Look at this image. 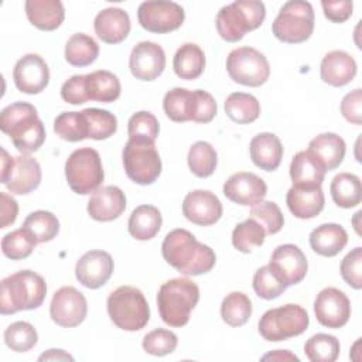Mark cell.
<instances>
[{"instance_id": "40", "label": "cell", "mask_w": 362, "mask_h": 362, "mask_svg": "<svg viewBox=\"0 0 362 362\" xmlns=\"http://www.w3.org/2000/svg\"><path fill=\"white\" fill-rule=\"evenodd\" d=\"M23 226L31 233L37 243L51 242L59 232V221L49 211H34L23 222Z\"/></svg>"}, {"instance_id": "17", "label": "cell", "mask_w": 362, "mask_h": 362, "mask_svg": "<svg viewBox=\"0 0 362 362\" xmlns=\"http://www.w3.org/2000/svg\"><path fill=\"white\" fill-rule=\"evenodd\" d=\"M113 270L115 263L107 252L89 250L76 262L75 276L83 287L95 290L107 283Z\"/></svg>"}, {"instance_id": "6", "label": "cell", "mask_w": 362, "mask_h": 362, "mask_svg": "<svg viewBox=\"0 0 362 362\" xmlns=\"http://www.w3.org/2000/svg\"><path fill=\"white\" fill-rule=\"evenodd\" d=\"M112 322L124 331H140L150 320L148 303L137 287L120 286L113 290L106 301Z\"/></svg>"}, {"instance_id": "8", "label": "cell", "mask_w": 362, "mask_h": 362, "mask_svg": "<svg viewBox=\"0 0 362 362\" xmlns=\"http://www.w3.org/2000/svg\"><path fill=\"white\" fill-rule=\"evenodd\" d=\"M308 313L301 305L284 304L267 310L260 317L257 328L263 339L279 342L301 335L308 328Z\"/></svg>"}, {"instance_id": "36", "label": "cell", "mask_w": 362, "mask_h": 362, "mask_svg": "<svg viewBox=\"0 0 362 362\" xmlns=\"http://www.w3.org/2000/svg\"><path fill=\"white\" fill-rule=\"evenodd\" d=\"M99 57L98 42L83 33L72 34L65 44V61L72 66H88Z\"/></svg>"}, {"instance_id": "3", "label": "cell", "mask_w": 362, "mask_h": 362, "mask_svg": "<svg viewBox=\"0 0 362 362\" xmlns=\"http://www.w3.org/2000/svg\"><path fill=\"white\" fill-rule=\"evenodd\" d=\"M45 296V280L31 270H20L1 280L0 313L8 315L21 310H35L44 303Z\"/></svg>"}, {"instance_id": "46", "label": "cell", "mask_w": 362, "mask_h": 362, "mask_svg": "<svg viewBox=\"0 0 362 362\" xmlns=\"http://www.w3.org/2000/svg\"><path fill=\"white\" fill-rule=\"evenodd\" d=\"M252 284L255 293L263 300L277 298L287 288L281 277L273 270L270 264H264L255 272Z\"/></svg>"}, {"instance_id": "39", "label": "cell", "mask_w": 362, "mask_h": 362, "mask_svg": "<svg viewBox=\"0 0 362 362\" xmlns=\"http://www.w3.org/2000/svg\"><path fill=\"white\" fill-rule=\"evenodd\" d=\"M252 315V301L242 291L229 293L221 304V317L230 327L245 325Z\"/></svg>"}, {"instance_id": "11", "label": "cell", "mask_w": 362, "mask_h": 362, "mask_svg": "<svg viewBox=\"0 0 362 362\" xmlns=\"http://www.w3.org/2000/svg\"><path fill=\"white\" fill-rule=\"evenodd\" d=\"M226 71L236 83L257 88L267 82L270 65L267 58L252 47H239L226 57Z\"/></svg>"}, {"instance_id": "29", "label": "cell", "mask_w": 362, "mask_h": 362, "mask_svg": "<svg viewBox=\"0 0 362 362\" xmlns=\"http://www.w3.org/2000/svg\"><path fill=\"white\" fill-rule=\"evenodd\" d=\"M346 243L348 233L338 223H322L310 233V246L320 256L334 257L346 246Z\"/></svg>"}, {"instance_id": "55", "label": "cell", "mask_w": 362, "mask_h": 362, "mask_svg": "<svg viewBox=\"0 0 362 362\" xmlns=\"http://www.w3.org/2000/svg\"><path fill=\"white\" fill-rule=\"evenodd\" d=\"M324 16L332 21V23H344L352 16L354 3L349 0H341V1H321Z\"/></svg>"}, {"instance_id": "38", "label": "cell", "mask_w": 362, "mask_h": 362, "mask_svg": "<svg viewBox=\"0 0 362 362\" xmlns=\"http://www.w3.org/2000/svg\"><path fill=\"white\" fill-rule=\"evenodd\" d=\"M54 132L61 139L76 143L89 137L88 120L83 112H62L54 120Z\"/></svg>"}, {"instance_id": "28", "label": "cell", "mask_w": 362, "mask_h": 362, "mask_svg": "<svg viewBox=\"0 0 362 362\" xmlns=\"http://www.w3.org/2000/svg\"><path fill=\"white\" fill-rule=\"evenodd\" d=\"M24 8L28 21L42 31L57 30L65 18V8L59 0H27Z\"/></svg>"}, {"instance_id": "51", "label": "cell", "mask_w": 362, "mask_h": 362, "mask_svg": "<svg viewBox=\"0 0 362 362\" xmlns=\"http://www.w3.org/2000/svg\"><path fill=\"white\" fill-rule=\"evenodd\" d=\"M341 276L344 281L355 288H362V247L356 246L352 249L341 262Z\"/></svg>"}, {"instance_id": "49", "label": "cell", "mask_w": 362, "mask_h": 362, "mask_svg": "<svg viewBox=\"0 0 362 362\" xmlns=\"http://www.w3.org/2000/svg\"><path fill=\"white\" fill-rule=\"evenodd\" d=\"M160 132V124L157 117L146 110L136 112L130 116L127 122V134L129 139H139L156 143V139Z\"/></svg>"}, {"instance_id": "10", "label": "cell", "mask_w": 362, "mask_h": 362, "mask_svg": "<svg viewBox=\"0 0 362 362\" xmlns=\"http://www.w3.org/2000/svg\"><path fill=\"white\" fill-rule=\"evenodd\" d=\"M122 160L126 175L139 185H150L161 174V158L153 141L129 139Z\"/></svg>"}, {"instance_id": "53", "label": "cell", "mask_w": 362, "mask_h": 362, "mask_svg": "<svg viewBox=\"0 0 362 362\" xmlns=\"http://www.w3.org/2000/svg\"><path fill=\"white\" fill-rule=\"evenodd\" d=\"M195 115L192 122L195 123H209L218 112V106L216 102L214 99V96L211 93H208L206 90H201L197 89L195 90Z\"/></svg>"}, {"instance_id": "50", "label": "cell", "mask_w": 362, "mask_h": 362, "mask_svg": "<svg viewBox=\"0 0 362 362\" xmlns=\"http://www.w3.org/2000/svg\"><path fill=\"white\" fill-rule=\"evenodd\" d=\"M178 345L177 335L165 328H156L147 332L141 341L143 349L154 356H164L175 351Z\"/></svg>"}, {"instance_id": "26", "label": "cell", "mask_w": 362, "mask_h": 362, "mask_svg": "<svg viewBox=\"0 0 362 362\" xmlns=\"http://www.w3.org/2000/svg\"><path fill=\"white\" fill-rule=\"evenodd\" d=\"M307 151L325 170L331 171L341 165L345 157L346 144L344 139L335 133H321L308 143Z\"/></svg>"}, {"instance_id": "21", "label": "cell", "mask_w": 362, "mask_h": 362, "mask_svg": "<svg viewBox=\"0 0 362 362\" xmlns=\"http://www.w3.org/2000/svg\"><path fill=\"white\" fill-rule=\"evenodd\" d=\"M126 209V195L116 185L99 187L88 201V214L99 222L117 219Z\"/></svg>"}, {"instance_id": "52", "label": "cell", "mask_w": 362, "mask_h": 362, "mask_svg": "<svg viewBox=\"0 0 362 362\" xmlns=\"http://www.w3.org/2000/svg\"><path fill=\"white\" fill-rule=\"evenodd\" d=\"M61 98L71 105H82L88 102L85 75H72L61 86Z\"/></svg>"}, {"instance_id": "20", "label": "cell", "mask_w": 362, "mask_h": 362, "mask_svg": "<svg viewBox=\"0 0 362 362\" xmlns=\"http://www.w3.org/2000/svg\"><path fill=\"white\" fill-rule=\"evenodd\" d=\"M266 194V182L259 175L247 171L232 174L223 184V195L229 201L243 206H252L263 201Z\"/></svg>"}, {"instance_id": "35", "label": "cell", "mask_w": 362, "mask_h": 362, "mask_svg": "<svg viewBox=\"0 0 362 362\" xmlns=\"http://www.w3.org/2000/svg\"><path fill=\"white\" fill-rule=\"evenodd\" d=\"M332 201L341 208H354L362 201V184L358 175L351 173L337 174L329 185Z\"/></svg>"}, {"instance_id": "34", "label": "cell", "mask_w": 362, "mask_h": 362, "mask_svg": "<svg viewBox=\"0 0 362 362\" xmlns=\"http://www.w3.org/2000/svg\"><path fill=\"white\" fill-rule=\"evenodd\" d=\"M195 103V90L174 88L164 95L163 109L170 120L184 123L194 119Z\"/></svg>"}, {"instance_id": "43", "label": "cell", "mask_w": 362, "mask_h": 362, "mask_svg": "<svg viewBox=\"0 0 362 362\" xmlns=\"http://www.w3.org/2000/svg\"><path fill=\"white\" fill-rule=\"evenodd\" d=\"M266 239L264 228L255 219L249 218L235 226L232 230V245L242 253H250L253 247L262 246Z\"/></svg>"}, {"instance_id": "18", "label": "cell", "mask_w": 362, "mask_h": 362, "mask_svg": "<svg viewBox=\"0 0 362 362\" xmlns=\"http://www.w3.org/2000/svg\"><path fill=\"white\" fill-rule=\"evenodd\" d=\"M269 264L281 277L287 287L301 283L308 270L304 252L291 243L277 246L272 253Z\"/></svg>"}, {"instance_id": "57", "label": "cell", "mask_w": 362, "mask_h": 362, "mask_svg": "<svg viewBox=\"0 0 362 362\" xmlns=\"http://www.w3.org/2000/svg\"><path fill=\"white\" fill-rule=\"evenodd\" d=\"M38 361H74V356L64 349H49L40 355Z\"/></svg>"}, {"instance_id": "13", "label": "cell", "mask_w": 362, "mask_h": 362, "mask_svg": "<svg viewBox=\"0 0 362 362\" xmlns=\"http://www.w3.org/2000/svg\"><path fill=\"white\" fill-rule=\"evenodd\" d=\"M88 313L85 296L72 286L58 288L49 304V315L52 321L64 328H72L83 322Z\"/></svg>"}, {"instance_id": "9", "label": "cell", "mask_w": 362, "mask_h": 362, "mask_svg": "<svg viewBox=\"0 0 362 362\" xmlns=\"http://www.w3.org/2000/svg\"><path fill=\"white\" fill-rule=\"evenodd\" d=\"M274 37L287 44L307 41L314 31V8L304 0H291L281 6L272 24Z\"/></svg>"}, {"instance_id": "45", "label": "cell", "mask_w": 362, "mask_h": 362, "mask_svg": "<svg viewBox=\"0 0 362 362\" xmlns=\"http://www.w3.org/2000/svg\"><path fill=\"white\" fill-rule=\"evenodd\" d=\"M89 127V137L92 140H106L117 130V119L113 113L105 109L88 107L82 110Z\"/></svg>"}, {"instance_id": "54", "label": "cell", "mask_w": 362, "mask_h": 362, "mask_svg": "<svg viewBox=\"0 0 362 362\" xmlns=\"http://www.w3.org/2000/svg\"><path fill=\"white\" fill-rule=\"evenodd\" d=\"M341 113L352 124L362 123V90L361 88L346 93L341 102Z\"/></svg>"}, {"instance_id": "12", "label": "cell", "mask_w": 362, "mask_h": 362, "mask_svg": "<svg viewBox=\"0 0 362 362\" xmlns=\"http://www.w3.org/2000/svg\"><path fill=\"white\" fill-rule=\"evenodd\" d=\"M137 18L144 30L156 34H165L178 30L182 25L185 11L175 1H143L137 8Z\"/></svg>"}, {"instance_id": "14", "label": "cell", "mask_w": 362, "mask_h": 362, "mask_svg": "<svg viewBox=\"0 0 362 362\" xmlns=\"http://www.w3.org/2000/svg\"><path fill=\"white\" fill-rule=\"evenodd\" d=\"M317 321L327 328H341L351 317V303L346 294L335 287L322 288L314 301Z\"/></svg>"}, {"instance_id": "5", "label": "cell", "mask_w": 362, "mask_h": 362, "mask_svg": "<svg viewBox=\"0 0 362 362\" xmlns=\"http://www.w3.org/2000/svg\"><path fill=\"white\" fill-rule=\"evenodd\" d=\"M266 17V7L256 0H236L223 6L215 18L216 31L222 40L236 42L246 33L259 28Z\"/></svg>"}, {"instance_id": "4", "label": "cell", "mask_w": 362, "mask_h": 362, "mask_svg": "<svg viewBox=\"0 0 362 362\" xmlns=\"http://www.w3.org/2000/svg\"><path fill=\"white\" fill-rule=\"evenodd\" d=\"M199 300V288L187 277L171 279L161 284L157 293V307L161 320L170 327H184Z\"/></svg>"}, {"instance_id": "2", "label": "cell", "mask_w": 362, "mask_h": 362, "mask_svg": "<svg viewBox=\"0 0 362 362\" xmlns=\"http://www.w3.org/2000/svg\"><path fill=\"white\" fill-rule=\"evenodd\" d=\"M0 129L23 154L38 151L47 136L35 106L28 102H14L6 106L0 113Z\"/></svg>"}, {"instance_id": "31", "label": "cell", "mask_w": 362, "mask_h": 362, "mask_svg": "<svg viewBox=\"0 0 362 362\" xmlns=\"http://www.w3.org/2000/svg\"><path fill=\"white\" fill-rule=\"evenodd\" d=\"M205 54L202 48L194 42L182 44L173 59V68L178 78L192 81L201 76L205 69Z\"/></svg>"}, {"instance_id": "27", "label": "cell", "mask_w": 362, "mask_h": 362, "mask_svg": "<svg viewBox=\"0 0 362 362\" xmlns=\"http://www.w3.org/2000/svg\"><path fill=\"white\" fill-rule=\"evenodd\" d=\"M249 153L256 167L264 171H274L281 163L283 146L274 133L263 132L250 140Z\"/></svg>"}, {"instance_id": "24", "label": "cell", "mask_w": 362, "mask_h": 362, "mask_svg": "<svg viewBox=\"0 0 362 362\" xmlns=\"http://www.w3.org/2000/svg\"><path fill=\"white\" fill-rule=\"evenodd\" d=\"M358 71L354 57L342 49H334L324 55L320 65L321 79L331 86H345L352 82Z\"/></svg>"}, {"instance_id": "22", "label": "cell", "mask_w": 362, "mask_h": 362, "mask_svg": "<svg viewBox=\"0 0 362 362\" xmlns=\"http://www.w3.org/2000/svg\"><path fill=\"white\" fill-rule=\"evenodd\" d=\"M41 182V167L28 154L14 157L11 171L3 182L11 194L25 195L38 188Z\"/></svg>"}, {"instance_id": "15", "label": "cell", "mask_w": 362, "mask_h": 362, "mask_svg": "<svg viewBox=\"0 0 362 362\" xmlns=\"http://www.w3.org/2000/svg\"><path fill=\"white\" fill-rule=\"evenodd\" d=\"M13 81L20 92L37 95L49 82L48 65L38 54H25L14 65Z\"/></svg>"}, {"instance_id": "16", "label": "cell", "mask_w": 362, "mask_h": 362, "mask_svg": "<svg viewBox=\"0 0 362 362\" xmlns=\"http://www.w3.org/2000/svg\"><path fill=\"white\" fill-rule=\"evenodd\" d=\"M132 75L139 81H154L165 68V52L161 45L153 41H140L129 57Z\"/></svg>"}, {"instance_id": "37", "label": "cell", "mask_w": 362, "mask_h": 362, "mask_svg": "<svg viewBox=\"0 0 362 362\" xmlns=\"http://www.w3.org/2000/svg\"><path fill=\"white\" fill-rule=\"evenodd\" d=\"M226 116L239 124L253 123L260 116V103L259 100L245 92L230 93L223 105Z\"/></svg>"}, {"instance_id": "23", "label": "cell", "mask_w": 362, "mask_h": 362, "mask_svg": "<svg viewBox=\"0 0 362 362\" xmlns=\"http://www.w3.org/2000/svg\"><path fill=\"white\" fill-rule=\"evenodd\" d=\"M95 34L106 44H119L130 33L132 24L129 14L119 7L100 10L93 21Z\"/></svg>"}, {"instance_id": "48", "label": "cell", "mask_w": 362, "mask_h": 362, "mask_svg": "<svg viewBox=\"0 0 362 362\" xmlns=\"http://www.w3.org/2000/svg\"><path fill=\"white\" fill-rule=\"evenodd\" d=\"M249 216L264 228L266 235H274L280 232L284 225V216L279 205L273 201H260L252 205Z\"/></svg>"}, {"instance_id": "44", "label": "cell", "mask_w": 362, "mask_h": 362, "mask_svg": "<svg viewBox=\"0 0 362 362\" xmlns=\"http://www.w3.org/2000/svg\"><path fill=\"white\" fill-rule=\"evenodd\" d=\"M35 246L37 240L24 226L4 235L1 239L3 255L11 260H23L28 257Z\"/></svg>"}, {"instance_id": "59", "label": "cell", "mask_w": 362, "mask_h": 362, "mask_svg": "<svg viewBox=\"0 0 362 362\" xmlns=\"http://www.w3.org/2000/svg\"><path fill=\"white\" fill-rule=\"evenodd\" d=\"M13 163H14V157H10L8 153L6 151V148L1 147V178H0L1 182H4L6 178L8 177Z\"/></svg>"}, {"instance_id": "30", "label": "cell", "mask_w": 362, "mask_h": 362, "mask_svg": "<svg viewBox=\"0 0 362 362\" xmlns=\"http://www.w3.org/2000/svg\"><path fill=\"white\" fill-rule=\"evenodd\" d=\"M161 223L163 216L158 208L144 204L133 209L127 222V229L134 239L150 240L160 232Z\"/></svg>"}, {"instance_id": "56", "label": "cell", "mask_w": 362, "mask_h": 362, "mask_svg": "<svg viewBox=\"0 0 362 362\" xmlns=\"http://www.w3.org/2000/svg\"><path fill=\"white\" fill-rule=\"evenodd\" d=\"M17 214H18L17 201L11 195H8L6 192H0V215H1L0 228L4 229L7 226H10L11 223H14Z\"/></svg>"}, {"instance_id": "7", "label": "cell", "mask_w": 362, "mask_h": 362, "mask_svg": "<svg viewBox=\"0 0 362 362\" xmlns=\"http://www.w3.org/2000/svg\"><path fill=\"white\" fill-rule=\"evenodd\" d=\"M65 178L69 188L79 195L96 191L105 178L99 153L92 147H81L72 151L65 161Z\"/></svg>"}, {"instance_id": "19", "label": "cell", "mask_w": 362, "mask_h": 362, "mask_svg": "<svg viewBox=\"0 0 362 362\" xmlns=\"http://www.w3.org/2000/svg\"><path fill=\"white\" fill-rule=\"evenodd\" d=\"M223 208L219 198L206 189H194L182 201V215L192 223L209 226L222 216Z\"/></svg>"}, {"instance_id": "33", "label": "cell", "mask_w": 362, "mask_h": 362, "mask_svg": "<svg viewBox=\"0 0 362 362\" xmlns=\"http://www.w3.org/2000/svg\"><path fill=\"white\" fill-rule=\"evenodd\" d=\"M86 92L89 100H96L102 103H110L119 99L122 92V85L119 78L106 69L93 71L85 75Z\"/></svg>"}, {"instance_id": "42", "label": "cell", "mask_w": 362, "mask_h": 362, "mask_svg": "<svg viewBox=\"0 0 362 362\" xmlns=\"http://www.w3.org/2000/svg\"><path fill=\"white\" fill-rule=\"evenodd\" d=\"M341 345L337 337L318 332L304 344V354L311 362H334L339 356Z\"/></svg>"}, {"instance_id": "58", "label": "cell", "mask_w": 362, "mask_h": 362, "mask_svg": "<svg viewBox=\"0 0 362 362\" xmlns=\"http://www.w3.org/2000/svg\"><path fill=\"white\" fill-rule=\"evenodd\" d=\"M296 361L298 362V358L291 354L290 351H286V349H276L274 352H270V354H266L262 356V361Z\"/></svg>"}, {"instance_id": "1", "label": "cell", "mask_w": 362, "mask_h": 362, "mask_svg": "<svg viewBox=\"0 0 362 362\" xmlns=\"http://www.w3.org/2000/svg\"><path fill=\"white\" fill-rule=\"evenodd\" d=\"M164 260L184 276H199L212 270L216 263L215 252L197 240L187 229H173L161 245Z\"/></svg>"}, {"instance_id": "32", "label": "cell", "mask_w": 362, "mask_h": 362, "mask_svg": "<svg viewBox=\"0 0 362 362\" xmlns=\"http://www.w3.org/2000/svg\"><path fill=\"white\" fill-rule=\"evenodd\" d=\"M325 170L318 164V161L307 151H298L294 154L290 163V177L293 185L300 187H321Z\"/></svg>"}, {"instance_id": "25", "label": "cell", "mask_w": 362, "mask_h": 362, "mask_svg": "<svg viewBox=\"0 0 362 362\" xmlns=\"http://www.w3.org/2000/svg\"><path fill=\"white\" fill-rule=\"evenodd\" d=\"M286 204L296 218L311 219L324 209L325 197L321 187L293 185L287 191Z\"/></svg>"}, {"instance_id": "47", "label": "cell", "mask_w": 362, "mask_h": 362, "mask_svg": "<svg viewBox=\"0 0 362 362\" xmlns=\"http://www.w3.org/2000/svg\"><path fill=\"white\" fill-rule=\"evenodd\" d=\"M38 334L27 321H16L4 331L6 345L16 352H27L37 345Z\"/></svg>"}, {"instance_id": "41", "label": "cell", "mask_w": 362, "mask_h": 362, "mask_svg": "<svg viewBox=\"0 0 362 362\" xmlns=\"http://www.w3.org/2000/svg\"><path fill=\"white\" fill-rule=\"evenodd\" d=\"M188 167L191 173L199 178L214 174L218 164V154L208 141H197L188 150Z\"/></svg>"}]
</instances>
